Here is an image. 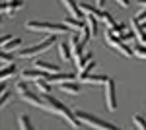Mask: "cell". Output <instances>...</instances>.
<instances>
[{
  "label": "cell",
  "mask_w": 146,
  "mask_h": 130,
  "mask_svg": "<svg viewBox=\"0 0 146 130\" xmlns=\"http://www.w3.org/2000/svg\"><path fill=\"white\" fill-rule=\"evenodd\" d=\"M41 95L45 97V101H47V105H49V111H51V113L60 115V117L66 120L72 128H82V120L76 117V113H74V111H70L66 105H62L58 99H55L53 95H49V93H41Z\"/></svg>",
  "instance_id": "1"
},
{
  "label": "cell",
  "mask_w": 146,
  "mask_h": 130,
  "mask_svg": "<svg viewBox=\"0 0 146 130\" xmlns=\"http://www.w3.org/2000/svg\"><path fill=\"white\" fill-rule=\"evenodd\" d=\"M55 37H56V33H51L47 39L41 41V43L31 45L29 49H20V51H18V56H20V58H35L37 54L49 51V47H53V45H55Z\"/></svg>",
  "instance_id": "2"
},
{
  "label": "cell",
  "mask_w": 146,
  "mask_h": 130,
  "mask_svg": "<svg viewBox=\"0 0 146 130\" xmlns=\"http://www.w3.org/2000/svg\"><path fill=\"white\" fill-rule=\"evenodd\" d=\"M25 29L29 31H47V33H72L66 23H49V22H27Z\"/></svg>",
  "instance_id": "3"
},
{
  "label": "cell",
  "mask_w": 146,
  "mask_h": 130,
  "mask_svg": "<svg viewBox=\"0 0 146 130\" xmlns=\"http://www.w3.org/2000/svg\"><path fill=\"white\" fill-rule=\"evenodd\" d=\"M74 113H76V117H78L86 126H92V128H98V130H113V128H117L115 124L107 122V120L98 119V117H94V115H90V113H84V111H74Z\"/></svg>",
  "instance_id": "4"
},
{
  "label": "cell",
  "mask_w": 146,
  "mask_h": 130,
  "mask_svg": "<svg viewBox=\"0 0 146 130\" xmlns=\"http://www.w3.org/2000/svg\"><path fill=\"white\" fill-rule=\"evenodd\" d=\"M105 41H107V45H109L111 49L119 51L123 56H127V58H131V56H133V49H129V47H127V41H123L119 35H115L111 29H107V31H105Z\"/></svg>",
  "instance_id": "5"
},
{
  "label": "cell",
  "mask_w": 146,
  "mask_h": 130,
  "mask_svg": "<svg viewBox=\"0 0 146 130\" xmlns=\"http://www.w3.org/2000/svg\"><path fill=\"white\" fill-rule=\"evenodd\" d=\"M105 103H107V111H115L117 109V95H115V82L111 78L105 82Z\"/></svg>",
  "instance_id": "6"
},
{
  "label": "cell",
  "mask_w": 146,
  "mask_h": 130,
  "mask_svg": "<svg viewBox=\"0 0 146 130\" xmlns=\"http://www.w3.org/2000/svg\"><path fill=\"white\" fill-rule=\"evenodd\" d=\"M20 97H22V101L33 105V107H39V109H43V111H49V105H47V101H45L43 95L39 97V95H33L31 91H23V93H20Z\"/></svg>",
  "instance_id": "7"
},
{
  "label": "cell",
  "mask_w": 146,
  "mask_h": 130,
  "mask_svg": "<svg viewBox=\"0 0 146 130\" xmlns=\"http://www.w3.org/2000/svg\"><path fill=\"white\" fill-rule=\"evenodd\" d=\"M47 80L51 84H64V82H76L78 76H72V74H60V72H55V74H47Z\"/></svg>",
  "instance_id": "8"
},
{
  "label": "cell",
  "mask_w": 146,
  "mask_h": 130,
  "mask_svg": "<svg viewBox=\"0 0 146 130\" xmlns=\"http://www.w3.org/2000/svg\"><path fill=\"white\" fill-rule=\"evenodd\" d=\"M70 49H72V58L74 60H78L80 56L84 54V49H86V45H82V41H78V37L76 35H70Z\"/></svg>",
  "instance_id": "9"
},
{
  "label": "cell",
  "mask_w": 146,
  "mask_h": 130,
  "mask_svg": "<svg viewBox=\"0 0 146 130\" xmlns=\"http://www.w3.org/2000/svg\"><path fill=\"white\" fill-rule=\"evenodd\" d=\"M107 80H109L107 76H100V74H92V72H88V74L80 72V74H78V82H88V84H105Z\"/></svg>",
  "instance_id": "10"
},
{
  "label": "cell",
  "mask_w": 146,
  "mask_h": 130,
  "mask_svg": "<svg viewBox=\"0 0 146 130\" xmlns=\"http://www.w3.org/2000/svg\"><path fill=\"white\" fill-rule=\"evenodd\" d=\"M22 6H23L22 0H14V2H2L0 10H2V14H4V16H6V14H8V16H14V14L20 10Z\"/></svg>",
  "instance_id": "11"
},
{
  "label": "cell",
  "mask_w": 146,
  "mask_h": 130,
  "mask_svg": "<svg viewBox=\"0 0 146 130\" xmlns=\"http://www.w3.org/2000/svg\"><path fill=\"white\" fill-rule=\"evenodd\" d=\"M60 2H62V4H64V8L70 12V16H74V18H86V16H84V12H82V8H80L74 0H60Z\"/></svg>",
  "instance_id": "12"
},
{
  "label": "cell",
  "mask_w": 146,
  "mask_h": 130,
  "mask_svg": "<svg viewBox=\"0 0 146 130\" xmlns=\"http://www.w3.org/2000/svg\"><path fill=\"white\" fill-rule=\"evenodd\" d=\"M64 23H66V25L70 27V29H72V31H82V29H84V25H86V20L70 16V18H64Z\"/></svg>",
  "instance_id": "13"
},
{
  "label": "cell",
  "mask_w": 146,
  "mask_h": 130,
  "mask_svg": "<svg viewBox=\"0 0 146 130\" xmlns=\"http://www.w3.org/2000/svg\"><path fill=\"white\" fill-rule=\"evenodd\" d=\"M33 64H35V68L43 70V72H47V74H55V72H58V66L56 64H51V62H45V60H39V58H35Z\"/></svg>",
  "instance_id": "14"
},
{
  "label": "cell",
  "mask_w": 146,
  "mask_h": 130,
  "mask_svg": "<svg viewBox=\"0 0 146 130\" xmlns=\"http://www.w3.org/2000/svg\"><path fill=\"white\" fill-rule=\"evenodd\" d=\"M47 72L43 70H39V68H35V70H23L22 72V80H39V78H45Z\"/></svg>",
  "instance_id": "15"
},
{
  "label": "cell",
  "mask_w": 146,
  "mask_h": 130,
  "mask_svg": "<svg viewBox=\"0 0 146 130\" xmlns=\"http://www.w3.org/2000/svg\"><path fill=\"white\" fill-rule=\"evenodd\" d=\"M131 27H133V31H135L136 39H138V43L146 45V29H142V25H140V22H136V20H133V23H131Z\"/></svg>",
  "instance_id": "16"
},
{
  "label": "cell",
  "mask_w": 146,
  "mask_h": 130,
  "mask_svg": "<svg viewBox=\"0 0 146 130\" xmlns=\"http://www.w3.org/2000/svg\"><path fill=\"white\" fill-rule=\"evenodd\" d=\"M60 89H62L64 93H70V95H78L80 93L78 80H76V82H64V84H60Z\"/></svg>",
  "instance_id": "17"
},
{
  "label": "cell",
  "mask_w": 146,
  "mask_h": 130,
  "mask_svg": "<svg viewBox=\"0 0 146 130\" xmlns=\"http://www.w3.org/2000/svg\"><path fill=\"white\" fill-rule=\"evenodd\" d=\"M80 8H82V12H84V16L88 14V16L101 18V8H96V6H92V4H86V2H82V4H80Z\"/></svg>",
  "instance_id": "18"
},
{
  "label": "cell",
  "mask_w": 146,
  "mask_h": 130,
  "mask_svg": "<svg viewBox=\"0 0 146 130\" xmlns=\"http://www.w3.org/2000/svg\"><path fill=\"white\" fill-rule=\"evenodd\" d=\"M35 86H37V89L41 91V93H51V82L47 80V76L45 78H39V80H35Z\"/></svg>",
  "instance_id": "19"
},
{
  "label": "cell",
  "mask_w": 146,
  "mask_h": 130,
  "mask_svg": "<svg viewBox=\"0 0 146 130\" xmlns=\"http://www.w3.org/2000/svg\"><path fill=\"white\" fill-rule=\"evenodd\" d=\"M92 60H94V54H92V53H84L78 60H76V68H78V70H84Z\"/></svg>",
  "instance_id": "20"
},
{
  "label": "cell",
  "mask_w": 146,
  "mask_h": 130,
  "mask_svg": "<svg viewBox=\"0 0 146 130\" xmlns=\"http://www.w3.org/2000/svg\"><path fill=\"white\" fill-rule=\"evenodd\" d=\"M16 74H18V70H16V66H14V62H12V64H4L2 66V72H0V78H2V80H6V78H12V76H16Z\"/></svg>",
  "instance_id": "21"
},
{
  "label": "cell",
  "mask_w": 146,
  "mask_h": 130,
  "mask_svg": "<svg viewBox=\"0 0 146 130\" xmlns=\"http://www.w3.org/2000/svg\"><path fill=\"white\" fill-rule=\"evenodd\" d=\"M58 51H60V58H62V60H70V58H72L70 43H60L58 45Z\"/></svg>",
  "instance_id": "22"
},
{
  "label": "cell",
  "mask_w": 146,
  "mask_h": 130,
  "mask_svg": "<svg viewBox=\"0 0 146 130\" xmlns=\"http://www.w3.org/2000/svg\"><path fill=\"white\" fill-rule=\"evenodd\" d=\"M86 25L90 27L92 35H98V18L96 16H88L86 14Z\"/></svg>",
  "instance_id": "23"
},
{
  "label": "cell",
  "mask_w": 146,
  "mask_h": 130,
  "mask_svg": "<svg viewBox=\"0 0 146 130\" xmlns=\"http://www.w3.org/2000/svg\"><path fill=\"white\" fill-rule=\"evenodd\" d=\"M20 45H22V39H20V37H12L8 43L2 45V49H4V51H12V49H18Z\"/></svg>",
  "instance_id": "24"
},
{
  "label": "cell",
  "mask_w": 146,
  "mask_h": 130,
  "mask_svg": "<svg viewBox=\"0 0 146 130\" xmlns=\"http://www.w3.org/2000/svg\"><path fill=\"white\" fill-rule=\"evenodd\" d=\"M133 122H135L136 128L146 130V119H144V117H140V115H135V117H133Z\"/></svg>",
  "instance_id": "25"
},
{
  "label": "cell",
  "mask_w": 146,
  "mask_h": 130,
  "mask_svg": "<svg viewBox=\"0 0 146 130\" xmlns=\"http://www.w3.org/2000/svg\"><path fill=\"white\" fill-rule=\"evenodd\" d=\"M20 128H22V130L33 128V126H31V120H29V117H27V115H22V117H20Z\"/></svg>",
  "instance_id": "26"
},
{
  "label": "cell",
  "mask_w": 146,
  "mask_h": 130,
  "mask_svg": "<svg viewBox=\"0 0 146 130\" xmlns=\"http://www.w3.org/2000/svg\"><path fill=\"white\" fill-rule=\"evenodd\" d=\"M101 22L107 23V27H113V25L117 23V22L111 18V14H109V12H101Z\"/></svg>",
  "instance_id": "27"
},
{
  "label": "cell",
  "mask_w": 146,
  "mask_h": 130,
  "mask_svg": "<svg viewBox=\"0 0 146 130\" xmlns=\"http://www.w3.org/2000/svg\"><path fill=\"white\" fill-rule=\"evenodd\" d=\"M119 37H121L123 41H131V39H136V35H135V31H133V27H131V29H125V31L121 33Z\"/></svg>",
  "instance_id": "28"
},
{
  "label": "cell",
  "mask_w": 146,
  "mask_h": 130,
  "mask_svg": "<svg viewBox=\"0 0 146 130\" xmlns=\"http://www.w3.org/2000/svg\"><path fill=\"white\" fill-rule=\"evenodd\" d=\"M0 60H2V64H12V62H14V56L10 54V51H8V53H6V51H2Z\"/></svg>",
  "instance_id": "29"
},
{
  "label": "cell",
  "mask_w": 146,
  "mask_h": 130,
  "mask_svg": "<svg viewBox=\"0 0 146 130\" xmlns=\"http://www.w3.org/2000/svg\"><path fill=\"white\" fill-rule=\"evenodd\" d=\"M135 54L138 56V58H144V60H146V45L140 43V45H138V47L135 49Z\"/></svg>",
  "instance_id": "30"
},
{
  "label": "cell",
  "mask_w": 146,
  "mask_h": 130,
  "mask_svg": "<svg viewBox=\"0 0 146 130\" xmlns=\"http://www.w3.org/2000/svg\"><path fill=\"white\" fill-rule=\"evenodd\" d=\"M16 89H18V93H23V91H27V84H25V80H20V82L16 84Z\"/></svg>",
  "instance_id": "31"
},
{
  "label": "cell",
  "mask_w": 146,
  "mask_h": 130,
  "mask_svg": "<svg viewBox=\"0 0 146 130\" xmlns=\"http://www.w3.org/2000/svg\"><path fill=\"white\" fill-rule=\"evenodd\" d=\"M109 29H111V31L115 33V35H121V33L125 31V25H121V23H115L113 27H109Z\"/></svg>",
  "instance_id": "32"
},
{
  "label": "cell",
  "mask_w": 146,
  "mask_h": 130,
  "mask_svg": "<svg viewBox=\"0 0 146 130\" xmlns=\"http://www.w3.org/2000/svg\"><path fill=\"white\" fill-rule=\"evenodd\" d=\"M135 20H136V22H144V20H146V6H144L140 12H138V16H136Z\"/></svg>",
  "instance_id": "33"
},
{
  "label": "cell",
  "mask_w": 146,
  "mask_h": 130,
  "mask_svg": "<svg viewBox=\"0 0 146 130\" xmlns=\"http://www.w3.org/2000/svg\"><path fill=\"white\" fill-rule=\"evenodd\" d=\"M8 101H10V93H8V91H2V99H0V105L4 107V105H6Z\"/></svg>",
  "instance_id": "34"
},
{
  "label": "cell",
  "mask_w": 146,
  "mask_h": 130,
  "mask_svg": "<svg viewBox=\"0 0 146 130\" xmlns=\"http://www.w3.org/2000/svg\"><path fill=\"white\" fill-rule=\"evenodd\" d=\"M115 2H117L119 6H123V8H129V4H131L129 0H115Z\"/></svg>",
  "instance_id": "35"
},
{
  "label": "cell",
  "mask_w": 146,
  "mask_h": 130,
  "mask_svg": "<svg viewBox=\"0 0 146 130\" xmlns=\"http://www.w3.org/2000/svg\"><path fill=\"white\" fill-rule=\"evenodd\" d=\"M10 39H12L10 35H4V37H2V45H4V43H8V41H10Z\"/></svg>",
  "instance_id": "36"
},
{
  "label": "cell",
  "mask_w": 146,
  "mask_h": 130,
  "mask_svg": "<svg viewBox=\"0 0 146 130\" xmlns=\"http://www.w3.org/2000/svg\"><path fill=\"white\" fill-rule=\"evenodd\" d=\"M136 4H138V6H146V0H135Z\"/></svg>",
  "instance_id": "37"
},
{
  "label": "cell",
  "mask_w": 146,
  "mask_h": 130,
  "mask_svg": "<svg viewBox=\"0 0 146 130\" xmlns=\"http://www.w3.org/2000/svg\"><path fill=\"white\" fill-rule=\"evenodd\" d=\"M96 2H98V6H100V8H103V4H105V0H96Z\"/></svg>",
  "instance_id": "38"
},
{
  "label": "cell",
  "mask_w": 146,
  "mask_h": 130,
  "mask_svg": "<svg viewBox=\"0 0 146 130\" xmlns=\"http://www.w3.org/2000/svg\"><path fill=\"white\" fill-rule=\"evenodd\" d=\"M140 25H142V29H146V20H144V22H140Z\"/></svg>",
  "instance_id": "39"
}]
</instances>
